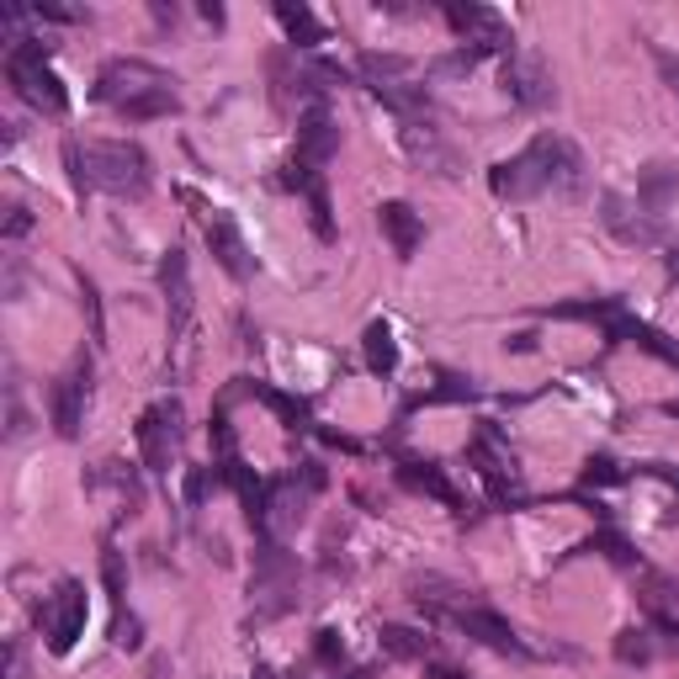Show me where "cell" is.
I'll return each instance as SVG.
<instances>
[{
	"label": "cell",
	"mask_w": 679,
	"mask_h": 679,
	"mask_svg": "<svg viewBox=\"0 0 679 679\" xmlns=\"http://www.w3.org/2000/svg\"><path fill=\"white\" fill-rule=\"evenodd\" d=\"M399 483H403V488H414V494H431V499H440L446 510H462V494H457L451 483L440 478L431 462H403V468H399Z\"/></svg>",
	"instance_id": "15"
},
{
	"label": "cell",
	"mask_w": 679,
	"mask_h": 679,
	"mask_svg": "<svg viewBox=\"0 0 679 679\" xmlns=\"http://www.w3.org/2000/svg\"><path fill=\"white\" fill-rule=\"evenodd\" d=\"M207 250H213V260H218L234 281H244L250 271H255L240 223H234V213H223V207H213V218H207Z\"/></svg>",
	"instance_id": "10"
},
{
	"label": "cell",
	"mask_w": 679,
	"mask_h": 679,
	"mask_svg": "<svg viewBox=\"0 0 679 679\" xmlns=\"http://www.w3.org/2000/svg\"><path fill=\"white\" fill-rule=\"evenodd\" d=\"M340 658H345V642H340V632H319V664L335 669Z\"/></svg>",
	"instance_id": "29"
},
{
	"label": "cell",
	"mask_w": 679,
	"mask_h": 679,
	"mask_svg": "<svg viewBox=\"0 0 679 679\" xmlns=\"http://www.w3.org/2000/svg\"><path fill=\"white\" fill-rule=\"evenodd\" d=\"M250 393H255V399H260V403H271V409H277V414H281V420H287V425H292V431H298V425L308 420V403H298V399H281V393H271V388H260V383H250Z\"/></svg>",
	"instance_id": "23"
},
{
	"label": "cell",
	"mask_w": 679,
	"mask_h": 679,
	"mask_svg": "<svg viewBox=\"0 0 679 679\" xmlns=\"http://www.w3.org/2000/svg\"><path fill=\"white\" fill-rule=\"evenodd\" d=\"M175 440H181V403H149V409L138 414V451H144V462H149L155 473L170 468Z\"/></svg>",
	"instance_id": "7"
},
{
	"label": "cell",
	"mask_w": 679,
	"mask_h": 679,
	"mask_svg": "<svg viewBox=\"0 0 679 679\" xmlns=\"http://www.w3.org/2000/svg\"><path fill=\"white\" fill-rule=\"evenodd\" d=\"M255 679H277V675H271V669H266V664H260V669H255Z\"/></svg>",
	"instance_id": "34"
},
{
	"label": "cell",
	"mask_w": 679,
	"mask_h": 679,
	"mask_svg": "<svg viewBox=\"0 0 679 679\" xmlns=\"http://www.w3.org/2000/svg\"><path fill=\"white\" fill-rule=\"evenodd\" d=\"M675 186H679V165H647V170H642V186H638V202L647 213H664L669 197H675Z\"/></svg>",
	"instance_id": "18"
},
{
	"label": "cell",
	"mask_w": 679,
	"mask_h": 679,
	"mask_svg": "<svg viewBox=\"0 0 679 679\" xmlns=\"http://www.w3.org/2000/svg\"><path fill=\"white\" fill-rule=\"evenodd\" d=\"M488 186H494V197H505V202H525V197H536V192H579L584 186V160H579V149L568 138L542 133V138H531L520 149L516 160L494 165Z\"/></svg>",
	"instance_id": "1"
},
{
	"label": "cell",
	"mask_w": 679,
	"mask_h": 679,
	"mask_svg": "<svg viewBox=\"0 0 679 679\" xmlns=\"http://www.w3.org/2000/svg\"><path fill=\"white\" fill-rule=\"evenodd\" d=\"M277 22L287 27V38L298 43V48H314V43H324L319 16H314L308 5H292V0H277Z\"/></svg>",
	"instance_id": "19"
},
{
	"label": "cell",
	"mask_w": 679,
	"mask_h": 679,
	"mask_svg": "<svg viewBox=\"0 0 679 679\" xmlns=\"http://www.w3.org/2000/svg\"><path fill=\"white\" fill-rule=\"evenodd\" d=\"M446 22H451V33L462 38V48L473 43V53H516V38H510V27H505V16L499 11H488V5H462V0H451L446 5Z\"/></svg>",
	"instance_id": "6"
},
{
	"label": "cell",
	"mask_w": 679,
	"mask_h": 679,
	"mask_svg": "<svg viewBox=\"0 0 679 679\" xmlns=\"http://www.w3.org/2000/svg\"><path fill=\"white\" fill-rule=\"evenodd\" d=\"M616 658H621V664H647V642H642V632H621Z\"/></svg>",
	"instance_id": "25"
},
{
	"label": "cell",
	"mask_w": 679,
	"mask_h": 679,
	"mask_svg": "<svg viewBox=\"0 0 679 679\" xmlns=\"http://www.w3.org/2000/svg\"><path fill=\"white\" fill-rule=\"evenodd\" d=\"M377 229H383V240L393 244L399 260H414V250L425 244V223H420V213L409 202H383L377 207Z\"/></svg>",
	"instance_id": "13"
},
{
	"label": "cell",
	"mask_w": 679,
	"mask_h": 679,
	"mask_svg": "<svg viewBox=\"0 0 679 679\" xmlns=\"http://www.w3.org/2000/svg\"><path fill=\"white\" fill-rule=\"evenodd\" d=\"M207 488H213V473H207V468H197V473L186 478V505H202V499H207Z\"/></svg>",
	"instance_id": "30"
},
{
	"label": "cell",
	"mask_w": 679,
	"mask_h": 679,
	"mask_svg": "<svg viewBox=\"0 0 679 679\" xmlns=\"http://www.w3.org/2000/svg\"><path fill=\"white\" fill-rule=\"evenodd\" d=\"M335 149H340V128H335V118H329V107L314 101V107L298 118V160L324 165Z\"/></svg>",
	"instance_id": "12"
},
{
	"label": "cell",
	"mask_w": 679,
	"mask_h": 679,
	"mask_svg": "<svg viewBox=\"0 0 679 679\" xmlns=\"http://www.w3.org/2000/svg\"><path fill=\"white\" fill-rule=\"evenodd\" d=\"M43 621V638H48V653H70L85 632V590L81 579H59L53 584V595L43 599L38 610Z\"/></svg>",
	"instance_id": "5"
},
{
	"label": "cell",
	"mask_w": 679,
	"mask_h": 679,
	"mask_svg": "<svg viewBox=\"0 0 679 679\" xmlns=\"http://www.w3.org/2000/svg\"><path fill=\"white\" fill-rule=\"evenodd\" d=\"M96 101H107L128 122H155V118H175L181 112L175 75H165L160 64H144V59H112V64H101Z\"/></svg>",
	"instance_id": "2"
},
{
	"label": "cell",
	"mask_w": 679,
	"mask_h": 679,
	"mask_svg": "<svg viewBox=\"0 0 679 679\" xmlns=\"http://www.w3.org/2000/svg\"><path fill=\"white\" fill-rule=\"evenodd\" d=\"M85 399H90V361H75L59 383H53V431L64 440H75L81 436V425H85Z\"/></svg>",
	"instance_id": "8"
},
{
	"label": "cell",
	"mask_w": 679,
	"mask_h": 679,
	"mask_svg": "<svg viewBox=\"0 0 679 679\" xmlns=\"http://www.w3.org/2000/svg\"><path fill=\"white\" fill-rule=\"evenodd\" d=\"M590 547H595V553H605V558L616 562V568H632V562H638V553H632V542H627V536H616V531H599V536L590 542Z\"/></svg>",
	"instance_id": "24"
},
{
	"label": "cell",
	"mask_w": 679,
	"mask_h": 679,
	"mask_svg": "<svg viewBox=\"0 0 679 679\" xmlns=\"http://www.w3.org/2000/svg\"><path fill=\"white\" fill-rule=\"evenodd\" d=\"M160 287H165V298H170V329L181 335L186 319H192V271H186V255H181V250H170L160 260Z\"/></svg>",
	"instance_id": "14"
},
{
	"label": "cell",
	"mask_w": 679,
	"mask_h": 679,
	"mask_svg": "<svg viewBox=\"0 0 679 679\" xmlns=\"http://www.w3.org/2000/svg\"><path fill=\"white\" fill-rule=\"evenodd\" d=\"M473 64H478V53H473V48H457V53H446L436 64V75H468Z\"/></svg>",
	"instance_id": "26"
},
{
	"label": "cell",
	"mask_w": 679,
	"mask_h": 679,
	"mask_svg": "<svg viewBox=\"0 0 679 679\" xmlns=\"http://www.w3.org/2000/svg\"><path fill=\"white\" fill-rule=\"evenodd\" d=\"M5 75H11L16 96H22L27 107H38L48 118H64V112H70V90H64V81L48 70V43L16 38L11 43V53H5Z\"/></svg>",
	"instance_id": "4"
},
{
	"label": "cell",
	"mask_w": 679,
	"mask_h": 679,
	"mask_svg": "<svg viewBox=\"0 0 679 679\" xmlns=\"http://www.w3.org/2000/svg\"><path fill=\"white\" fill-rule=\"evenodd\" d=\"M361 345H366V366H372L377 377H393V372H399V340H393V329H388L383 319L366 324Z\"/></svg>",
	"instance_id": "17"
},
{
	"label": "cell",
	"mask_w": 679,
	"mask_h": 679,
	"mask_svg": "<svg viewBox=\"0 0 679 679\" xmlns=\"http://www.w3.org/2000/svg\"><path fill=\"white\" fill-rule=\"evenodd\" d=\"M425 679H468V675H462V669H451V664H431Z\"/></svg>",
	"instance_id": "33"
},
{
	"label": "cell",
	"mask_w": 679,
	"mask_h": 679,
	"mask_svg": "<svg viewBox=\"0 0 679 679\" xmlns=\"http://www.w3.org/2000/svg\"><path fill=\"white\" fill-rule=\"evenodd\" d=\"M64 165L75 175V186L90 192H107L118 202H138L149 192V155L138 144H122V138H101V144H64Z\"/></svg>",
	"instance_id": "3"
},
{
	"label": "cell",
	"mask_w": 679,
	"mask_h": 679,
	"mask_svg": "<svg viewBox=\"0 0 679 679\" xmlns=\"http://www.w3.org/2000/svg\"><path fill=\"white\" fill-rule=\"evenodd\" d=\"M584 483H621V468H616L610 457H595V462L584 468Z\"/></svg>",
	"instance_id": "28"
},
{
	"label": "cell",
	"mask_w": 679,
	"mask_h": 679,
	"mask_svg": "<svg viewBox=\"0 0 679 679\" xmlns=\"http://www.w3.org/2000/svg\"><path fill=\"white\" fill-rule=\"evenodd\" d=\"M505 90H510V101H520L525 112H536V107H547V101L558 96L547 64H542L536 53H510V59H505Z\"/></svg>",
	"instance_id": "9"
},
{
	"label": "cell",
	"mask_w": 679,
	"mask_h": 679,
	"mask_svg": "<svg viewBox=\"0 0 679 679\" xmlns=\"http://www.w3.org/2000/svg\"><path fill=\"white\" fill-rule=\"evenodd\" d=\"M653 64H658V75H664V85L679 96V53H669V48H653Z\"/></svg>",
	"instance_id": "27"
},
{
	"label": "cell",
	"mask_w": 679,
	"mask_h": 679,
	"mask_svg": "<svg viewBox=\"0 0 679 679\" xmlns=\"http://www.w3.org/2000/svg\"><path fill=\"white\" fill-rule=\"evenodd\" d=\"M303 197H308V223H314V234L329 244V240H335V218H329V192H324V175L308 186V192H303Z\"/></svg>",
	"instance_id": "22"
},
{
	"label": "cell",
	"mask_w": 679,
	"mask_h": 679,
	"mask_svg": "<svg viewBox=\"0 0 679 679\" xmlns=\"http://www.w3.org/2000/svg\"><path fill=\"white\" fill-rule=\"evenodd\" d=\"M27 223H33V218H27V207H11V223H5V234L16 240V234H27Z\"/></svg>",
	"instance_id": "32"
},
{
	"label": "cell",
	"mask_w": 679,
	"mask_h": 679,
	"mask_svg": "<svg viewBox=\"0 0 679 679\" xmlns=\"http://www.w3.org/2000/svg\"><path fill=\"white\" fill-rule=\"evenodd\" d=\"M101 568H107V590L122 599V562H118V553H107V562H101Z\"/></svg>",
	"instance_id": "31"
},
{
	"label": "cell",
	"mask_w": 679,
	"mask_h": 679,
	"mask_svg": "<svg viewBox=\"0 0 679 679\" xmlns=\"http://www.w3.org/2000/svg\"><path fill=\"white\" fill-rule=\"evenodd\" d=\"M468 457L478 462V473H483V483L494 488V499H505V494H510V457L494 451V431H483V436L468 446Z\"/></svg>",
	"instance_id": "16"
},
{
	"label": "cell",
	"mask_w": 679,
	"mask_h": 679,
	"mask_svg": "<svg viewBox=\"0 0 679 679\" xmlns=\"http://www.w3.org/2000/svg\"><path fill=\"white\" fill-rule=\"evenodd\" d=\"M605 229H610V234H621V240L627 244H653L658 240V229H653V223H632V218H627V207H621V197H605Z\"/></svg>",
	"instance_id": "20"
},
{
	"label": "cell",
	"mask_w": 679,
	"mask_h": 679,
	"mask_svg": "<svg viewBox=\"0 0 679 679\" xmlns=\"http://www.w3.org/2000/svg\"><path fill=\"white\" fill-rule=\"evenodd\" d=\"M431 638H420L414 627H383V653L388 658H425Z\"/></svg>",
	"instance_id": "21"
},
{
	"label": "cell",
	"mask_w": 679,
	"mask_h": 679,
	"mask_svg": "<svg viewBox=\"0 0 679 679\" xmlns=\"http://www.w3.org/2000/svg\"><path fill=\"white\" fill-rule=\"evenodd\" d=\"M457 627L468 632L473 642H483V647H494V653H525V642L516 638V627L505 621V616H494V610H483V605H462L457 610Z\"/></svg>",
	"instance_id": "11"
}]
</instances>
